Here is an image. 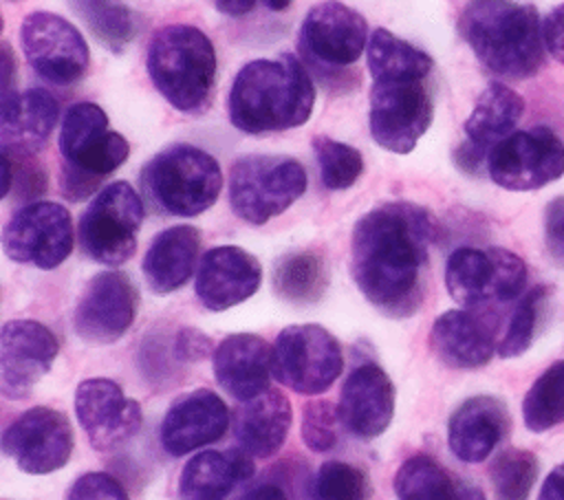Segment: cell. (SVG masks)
<instances>
[{
    "instance_id": "ee69618b",
    "label": "cell",
    "mask_w": 564,
    "mask_h": 500,
    "mask_svg": "<svg viewBox=\"0 0 564 500\" xmlns=\"http://www.w3.org/2000/svg\"><path fill=\"white\" fill-rule=\"evenodd\" d=\"M546 51L564 66V2L557 4L542 22Z\"/></svg>"
},
{
    "instance_id": "c3c4849f",
    "label": "cell",
    "mask_w": 564,
    "mask_h": 500,
    "mask_svg": "<svg viewBox=\"0 0 564 500\" xmlns=\"http://www.w3.org/2000/svg\"><path fill=\"white\" fill-rule=\"evenodd\" d=\"M70 2V7L75 9V13L84 20V22H88L93 15H97L99 11H104L110 2H115V0H68Z\"/></svg>"
},
{
    "instance_id": "d6986e66",
    "label": "cell",
    "mask_w": 564,
    "mask_h": 500,
    "mask_svg": "<svg viewBox=\"0 0 564 500\" xmlns=\"http://www.w3.org/2000/svg\"><path fill=\"white\" fill-rule=\"evenodd\" d=\"M137 306L139 295L128 275L119 271L97 273L75 308V333L93 346L112 344L132 326Z\"/></svg>"
},
{
    "instance_id": "b9f144b4",
    "label": "cell",
    "mask_w": 564,
    "mask_h": 500,
    "mask_svg": "<svg viewBox=\"0 0 564 500\" xmlns=\"http://www.w3.org/2000/svg\"><path fill=\"white\" fill-rule=\"evenodd\" d=\"M544 242L551 258L564 267V196L553 198L544 209Z\"/></svg>"
},
{
    "instance_id": "f907efd6",
    "label": "cell",
    "mask_w": 564,
    "mask_h": 500,
    "mask_svg": "<svg viewBox=\"0 0 564 500\" xmlns=\"http://www.w3.org/2000/svg\"><path fill=\"white\" fill-rule=\"evenodd\" d=\"M458 500H485V493L469 482H458Z\"/></svg>"
},
{
    "instance_id": "9a60e30c",
    "label": "cell",
    "mask_w": 564,
    "mask_h": 500,
    "mask_svg": "<svg viewBox=\"0 0 564 500\" xmlns=\"http://www.w3.org/2000/svg\"><path fill=\"white\" fill-rule=\"evenodd\" d=\"M20 42L31 68L48 84H75L88 68L90 53L84 35L57 13H29L20 29Z\"/></svg>"
},
{
    "instance_id": "f5cc1de1",
    "label": "cell",
    "mask_w": 564,
    "mask_h": 500,
    "mask_svg": "<svg viewBox=\"0 0 564 500\" xmlns=\"http://www.w3.org/2000/svg\"><path fill=\"white\" fill-rule=\"evenodd\" d=\"M11 2H13V0H11Z\"/></svg>"
},
{
    "instance_id": "ab89813d",
    "label": "cell",
    "mask_w": 564,
    "mask_h": 500,
    "mask_svg": "<svg viewBox=\"0 0 564 500\" xmlns=\"http://www.w3.org/2000/svg\"><path fill=\"white\" fill-rule=\"evenodd\" d=\"M86 26L104 46H108L115 53H121L137 33L134 13L119 2H110L104 11L93 15L86 22Z\"/></svg>"
},
{
    "instance_id": "74e56055",
    "label": "cell",
    "mask_w": 564,
    "mask_h": 500,
    "mask_svg": "<svg viewBox=\"0 0 564 500\" xmlns=\"http://www.w3.org/2000/svg\"><path fill=\"white\" fill-rule=\"evenodd\" d=\"M368 493L366 474L341 460L324 463L311 487V500H366Z\"/></svg>"
},
{
    "instance_id": "8992f818",
    "label": "cell",
    "mask_w": 564,
    "mask_h": 500,
    "mask_svg": "<svg viewBox=\"0 0 564 500\" xmlns=\"http://www.w3.org/2000/svg\"><path fill=\"white\" fill-rule=\"evenodd\" d=\"M368 24L344 2L326 0L308 9L297 35V51L306 70L328 88H350L346 73L368 46Z\"/></svg>"
},
{
    "instance_id": "d4e9b609",
    "label": "cell",
    "mask_w": 564,
    "mask_h": 500,
    "mask_svg": "<svg viewBox=\"0 0 564 500\" xmlns=\"http://www.w3.org/2000/svg\"><path fill=\"white\" fill-rule=\"evenodd\" d=\"M59 106L44 88H29L22 95H2L0 126L2 150L35 154L57 123Z\"/></svg>"
},
{
    "instance_id": "603a6c76",
    "label": "cell",
    "mask_w": 564,
    "mask_h": 500,
    "mask_svg": "<svg viewBox=\"0 0 564 500\" xmlns=\"http://www.w3.org/2000/svg\"><path fill=\"white\" fill-rule=\"evenodd\" d=\"M214 374L227 394L245 403L269 390L273 348L253 333H234L214 350Z\"/></svg>"
},
{
    "instance_id": "f546056e",
    "label": "cell",
    "mask_w": 564,
    "mask_h": 500,
    "mask_svg": "<svg viewBox=\"0 0 564 500\" xmlns=\"http://www.w3.org/2000/svg\"><path fill=\"white\" fill-rule=\"evenodd\" d=\"M522 112L524 101L513 88L500 81L489 84L465 121L467 143L489 159V152L511 134Z\"/></svg>"
},
{
    "instance_id": "7402d4cb",
    "label": "cell",
    "mask_w": 564,
    "mask_h": 500,
    "mask_svg": "<svg viewBox=\"0 0 564 500\" xmlns=\"http://www.w3.org/2000/svg\"><path fill=\"white\" fill-rule=\"evenodd\" d=\"M337 407L350 434L377 438L392 423L394 385L377 363H361L348 374Z\"/></svg>"
},
{
    "instance_id": "681fc988",
    "label": "cell",
    "mask_w": 564,
    "mask_h": 500,
    "mask_svg": "<svg viewBox=\"0 0 564 500\" xmlns=\"http://www.w3.org/2000/svg\"><path fill=\"white\" fill-rule=\"evenodd\" d=\"M238 500H286V493L278 485H260L249 489Z\"/></svg>"
},
{
    "instance_id": "f1b7e54d",
    "label": "cell",
    "mask_w": 564,
    "mask_h": 500,
    "mask_svg": "<svg viewBox=\"0 0 564 500\" xmlns=\"http://www.w3.org/2000/svg\"><path fill=\"white\" fill-rule=\"evenodd\" d=\"M253 476L245 449H207L187 460L178 478L181 500H227L236 485Z\"/></svg>"
},
{
    "instance_id": "52a82bcc",
    "label": "cell",
    "mask_w": 564,
    "mask_h": 500,
    "mask_svg": "<svg viewBox=\"0 0 564 500\" xmlns=\"http://www.w3.org/2000/svg\"><path fill=\"white\" fill-rule=\"evenodd\" d=\"M141 185L163 211L192 218L216 203L223 172L209 152L189 143H174L148 161Z\"/></svg>"
},
{
    "instance_id": "ba28073f",
    "label": "cell",
    "mask_w": 564,
    "mask_h": 500,
    "mask_svg": "<svg viewBox=\"0 0 564 500\" xmlns=\"http://www.w3.org/2000/svg\"><path fill=\"white\" fill-rule=\"evenodd\" d=\"M306 192V172L291 156H240L229 172V205L238 218L264 225Z\"/></svg>"
},
{
    "instance_id": "5b68a950",
    "label": "cell",
    "mask_w": 564,
    "mask_h": 500,
    "mask_svg": "<svg viewBox=\"0 0 564 500\" xmlns=\"http://www.w3.org/2000/svg\"><path fill=\"white\" fill-rule=\"evenodd\" d=\"M62 192L68 200L88 198L101 181L128 161L130 143L108 130V115L93 101L70 106L59 130Z\"/></svg>"
},
{
    "instance_id": "4316f807",
    "label": "cell",
    "mask_w": 564,
    "mask_h": 500,
    "mask_svg": "<svg viewBox=\"0 0 564 500\" xmlns=\"http://www.w3.org/2000/svg\"><path fill=\"white\" fill-rule=\"evenodd\" d=\"M198 247L200 231L192 225H176L156 233L141 264L148 286L161 295L181 289L194 273Z\"/></svg>"
},
{
    "instance_id": "5bb4252c",
    "label": "cell",
    "mask_w": 564,
    "mask_h": 500,
    "mask_svg": "<svg viewBox=\"0 0 564 500\" xmlns=\"http://www.w3.org/2000/svg\"><path fill=\"white\" fill-rule=\"evenodd\" d=\"M4 253L37 269L59 267L73 251L70 211L51 200H33L20 207L2 231Z\"/></svg>"
},
{
    "instance_id": "f35d334b",
    "label": "cell",
    "mask_w": 564,
    "mask_h": 500,
    "mask_svg": "<svg viewBox=\"0 0 564 500\" xmlns=\"http://www.w3.org/2000/svg\"><path fill=\"white\" fill-rule=\"evenodd\" d=\"M344 427L339 407L328 401H311L304 405L302 414V438L313 452H328L339 441V430Z\"/></svg>"
},
{
    "instance_id": "cb8c5ba5",
    "label": "cell",
    "mask_w": 564,
    "mask_h": 500,
    "mask_svg": "<svg viewBox=\"0 0 564 500\" xmlns=\"http://www.w3.org/2000/svg\"><path fill=\"white\" fill-rule=\"evenodd\" d=\"M509 430L507 405L489 394L463 401L447 425L452 454L463 463H482Z\"/></svg>"
},
{
    "instance_id": "4dcf8cb0",
    "label": "cell",
    "mask_w": 564,
    "mask_h": 500,
    "mask_svg": "<svg viewBox=\"0 0 564 500\" xmlns=\"http://www.w3.org/2000/svg\"><path fill=\"white\" fill-rule=\"evenodd\" d=\"M366 62L372 81L381 79H427L434 62L432 57L412 46L410 42L397 37L392 31L377 29L370 33L366 46Z\"/></svg>"
},
{
    "instance_id": "ffe728a7",
    "label": "cell",
    "mask_w": 564,
    "mask_h": 500,
    "mask_svg": "<svg viewBox=\"0 0 564 500\" xmlns=\"http://www.w3.org/2000/svg\"><path fill=\"white\" fill-rule=\"evenodd\" d=\"M227 425L229 412L225 401L216 392L198 388L170 405L161 421L159 436L170 456H185L223 438Z\"/></svg>"
},
{
    "instance_id": "d590c367",
    "label": "cell",
    "mask_w": 564,
    "mask_h": 500,
    "mask_svg": "<svg viewBox=\"0 0 564 500\" xmlns=\"http://www.w3.org/2000/svg\"><path fill=\"white\" fill-rule=\"evenodd\" d=\"M313 152L319 165L322 183L333 192L348 189L364 172L361 152L348 143L335 141L330 137H315Z\"/></svg>"
},
{
    "instance_id": "60d3db41",
    "label": "cell",
    "mask_w": 564,
    "mask_h": 500,
    "mask_svg": "<svg viewBox=\"0 0 564 500\" xmlns=\"http://www.w3.org/2000/svg\"><path fill=\"white\" fill-rule=\"evenodd\" d=\"M66 500H128V493L110 474L90 471L73 482Z\"/></svg>"
},
{
    "instance_id": "ac0fdd59",
    "label": "cell",
    "mask_w": 564,
    "mask_h": 500,
    "mask_svg": "<svg viewBox=\"0 0 564 500\" xmlns=\"http://www.w3.org/2000/svg\"><path fill=\"white\" fill-rule=\"evenodd\" d=\"M57 337L35 319H11L0 333V392L26 399L57 357Z\"/></svg>"
},
{
    "instance_id": "7a4b0ae2",
    "label": "cell",
    "mask_w": 564,
    "mask_h": 500,
    "mask_svg": "<svg viewBox=\"0 0 564 500\" xmlns=\"http://www.w3.org/2000/svg\"><path fill=\"white\" fill-rule=\"evenodd\" d=\"M315 84L291 53L245 64L229 90V121L249 134L304 126L313 112Z\"/></svg>"
},
{
    "instance_id": "2e32d148",
    "label": "cell",
    "mask_w": 564,
    "mask_h": 500,
    "mask_svg": "<svg viewBox=\"0 0 564 500\" xmlns=\"http://www.w3.org/2000/svg\"><path fill=\"white\" fill-rule=\"evenodd\" d=\"M73 427L53 407L22 412L2 434V452L24 474L42 476L62 469L73 454Z\"/></svg>"
},
{
    "instance_id": "4fadbf2b",
    "label": "cell",
    "mask_w": 564,
    "mask_h": 500,
    "mask_svg": "<svg viewBox=\"0 0 564 500\" xmlns=\"http://www.w3.org/2000/svg\"><path fill=\"white\" fill-rule=\"evenodd\" d=\"M487 172L502 189H540L564 174V143L546 126L511 132L489 152Z\"/></svg>"
},
{
    "instance_id": "bcb514c9",
    "label": "cell",
    "mask_w": 564,
    "mask_h": 500,
    "mask_svg": "<svg viewBox=\"0 0 564 500\" xmlns=\"http://www.w3.org/2000/svg\"><path fill=\"white\" fill-rule=\"evenodd\" d=\"M0 73H2V95H11L18 93L15 86V59H13V51L7 42H2V57H0Z\"/></svg>"
},
{
    "instance_id": "30bf717a",
    "label": "cell",
    "mask_w": 564,
    "mask_h": 500,
    "mask_svg": "<svg viewBox=\"0 0 564 500\" xmlns=\"http://www.w3.org/2000/svg\"><path fill=\"white\" fill-rule=\"evenodd\" d=\"M434 117V99L427 79L372 81L368 126L370 134L388 152L408 154L427 132Z\"/></svg>"
},
{
    "instance_id": "8fae6325",
    "label": "cell",
    "mask_w": 564,
    "mask_h": 500,
    "mask_svg": "<svg viewBox=\"0 0 564 500\" xmlns=\"http://www.w3.org/2000/svg\"><path fill=\"white\" fill-rule=\"evenodd\" d=\"M527 267L520 256L491 247H460L445 264V286L454 302L474 308L487 302H509L522 293Z\"/></svg>"
},
{
    "instance_id": "44dd1931",
    "label": "cell",
    "mask_w": 564,
    "mask_h": 500,
    "mask_svg": "<svg viewBox=\"0 0 564 500\" xmlns=\"http://www.w3.org/2000/svg\"><path fill=\"white\" fill-rule=\"evenodd\" d=\"M262 282V269L249 251L225 244L209 249L196 271L194 291L200 304L214 313L249 300Z\"/></svg>"
},
{
    "instance_id": "816d5d0a",
    "label": "cell",
    "mask_w": 564,
    "mask_h": 500,
    "mask_svg": "<svg viewBox=\"0 0 564 500\" xmlns=\"http://www.w3.org/2000/svg\"><path fill=\"white\" fill-rule=\"evenodd\" d=\"M264 4H267L271 11H284V9L291 4V0H264Z\"/></svg>"
},
{
    "instance_id": "f6af8a7d",
    "label": "cell",
    "mask_w": 564,
    "mask_h": 500,
    "mask_svg": "<svg viewBox=\"0 0 564 500\" xmlns=\"http://www.w3.org/2000/svg\"><path fill=\"white\" fill-rule=\"evenodd\" d=\"M538 500H564V463L557 465L546 480L542 482V489L538 493Z\"/></svg>"
},
{
    "instance_id": "83f0119b",
    "label": "cell",
    "mask_w": 564,
    "mask_h": 500,
    "mask_svg": "<svg viewBox=\"0 0 564 500\" xmlns=\"http://www.w3.org/2000/svg\"><path fill=\"white\" fill-rule=\"evenodd\" d=\"M291 423L293 410L289 399L280 390H264L240 405L234 430L247 454L269 458L284 445Z\"/></svg>"
},
{
    "instance_id": "d6a6232c",
    "label": "cell",
    "mask_w": 564,
    "mask_h": 500,
    "mask_svg": "<svg viewBox=\"0 0 564 500\" xmlns=\"http://www.w3.org/2000/svg\"><path fill=\"white\" fill-rule=\"evenodd\" d=\"M397 500H458V482L430 456H410L394 476Z\"/></svg>"
},
{
    "instance_id": "9c48e42d",
    "label": "cell",
    "mask_w": 564,
    "mask_h": 500,
    "mask_svg": "<svg viewBox=\"0 0 564 500\" xmlns=\"http://www.w3.org/2000/svg\"><path fill=\"white\" fill-rule=\"evenodd\" d=\"M141 222V196L130 183L115 181L93 198L79 218L82 251L99 264H123L137 251Z\"/></svg>"
},
{
    "instance_id": "e575fe53",
    "label": "cell",
    "mask_w": 564,
    "mask_h": 500,
    "mask_svg": "<svg viewBox=\"0 0 564 500\" xmlns=\"http://www.w3.org/2000/svg\"><path fill=\"white\" fill-rule=\"evenodd\" d=\"M489 476L496 500H527L538 478V458L529 449H505L491 463Z\"/></svg>"
},
{
    "instance_id": "7bdbcfd3",
    "label": "cell",
    "mask_w": 564,
    "mask_h": 500,
    "mask_svg": "<svg viewBox=\"0 0 564 500\" xmlns=\"http://www.w3.org/2000/svg\"><path fill=\"white\" fill-rule=\"evenodd\" d=\"M212 355V339L198 328H181L174 337V357L181 361H200Z\"/></svg>"
},
{
    "instance_id": "6da1fadb",
    "label": "cell",
    "mask_w": 564,
    "mask_h": 500,
    "mask_svg": "<svg viewBox=\"0 0 564 500\" xmlns=\"http://www.w3.org/2000/svg\"><path fill=\"white\" fill-rule=\"evenodd\" d=\"M434 231L430 211L403 200L379 205L357 220L350 273L372 306L392 317H408L419 308Z\"/></svg>"
},
{
    "instance_id": "484cf974",
    "label": "cell",
    "mask_w": 564,
    "mask_h": 500,
    "mask_svg": "<svg viewBox=\"0 0 564 500\" xmlns=\"http://www.w3.org/2000/svg\"><path fill=\"white\" fill-rule=\"evenodd\" d=\"M430 344L436 357L460 370L485 366L496 350L489 326L469 311H445L432 324Z\"/></svg>"
},
{
    "instance_id": "7c38bea8",
    "label": "cell",
    "mask_w": 564,
    "mask_h": 500,
    "mask_svg": "<svg viewBox=\"0 0 564 500\" xmlns=\"http://www.w3.org/2000/svg\"><path fill=\"white\" fill-rule=\"evenodd\" d=\"M339 341L317 324L286 326L273 344V377L300 394H322L339 377Z\"/></svg>"
},
{
    "instance_id": "3957f363",
    "label": "cell",
    "mask_w": 564,
    "mask_h": 500,
    "mask_svg": "<svg viewBox=\"0 0 564 500\" xmlns=\"http://www.w3.org/2000/svg\"><path fill=\"white\" fill-rule=\"evenodd\" d=\"M458 33L494 75L527 79L544 64V33L533 4L516 0H469Z\"/></svg>"
},
{
    "instance_id": "7dc6e473",
    "label": "cell",
    "mask_w": 564,
    "mask_h": 500,
    "mask_svg": "<svg viewBox=\"0 0 564 500\" xmlns=\"http://www.w3.org/2000/svg\"><path fill=\"white\" fill-rule=\"evenodd\" d=\"M214 2H216V9L229 18H242L256 7V0H214Z\"/></svg>"
},
{
    "instance_id": "8d00e7d4",
    "label": "cell",
    "mask_w": 564,
    "mask_h": 500,
    "mask_svg": "<svg viewBox=\"0 0 564 500\" xmlns=\"http://www.w3.org/2000/svg\"><path fill=\"white\" fill-rule=\"evenodd\" d=\"M546 295H549L546 286H535L518 302V306L509 319L507 333L498 344L500 357L509 359V357H518L529 350V346L535 339V330L540 324L542 308L546 304Z\"/></svg>"
},
{
    "instance_id": "836d02e7",
    "label": "cell",
    "mask_w": 564,
    "mask_h": 500,
    "mask_svg": "<svg viewBox=\"0 0 564 500\" xmlns=\"http://www.w3.org/2000/svg\"><path fill=\"white\" fill-rule=\"evenodd\" d=\"M522 419L531 432H546L564 423V359L551 363L529 388Z\"/></svg>"
},
{
    "instance_id": "277c9868",
    "label": "cell",
    "mask_w": 564,
    "mask_h": 500,
    "mask_svg": "<svg viewBox=\"0 0 564 500\" xmlns=\"http://www.w3.org/2000/svg\"><path fill=\"white\" fill-rule=\"evenodd\" d=\"M148 75L165 101L187 115L207 110L216 84L212 40L192 24H167L148 44Z\"/></svg>"
},
{
    "instance_id": "e0dca14e",
    "label": "cell",
    "mask_w": 564,
    "mask_h": 500,
    "mask_svg": "<svg viewBox=\"0 0 564 500\" xmlns=\"http://www.w3.org/2000/svg\"><path fill=\"white\" fill-rule=\"evenodd\" d=\"M75 414L97 452H115L141 427V405L104 377L86 379L75 390Z\"/></svg>"
},
{
    "instance_id": "1f68e13d",
    "label": "cell",
    "mask_w": 564,
    "mask_h": 500,
    "mask_svg": "<svg viewBox=\"0 0 564 500\" xmlns=\"http://www.w3.org/2000/svg\"><path fill=\"white\" fill-rule=\"evenodd\" d=\"M328 286L326 262L315 251H291L273 267V291L284 302L306 306L324 297Z\"/></svg>"
}]
</instances>
